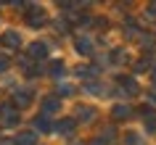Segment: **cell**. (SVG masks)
Wrapping results in <instances>:
<instances>
[{"mask_svg":"<svg viewBox=\"0 0 156 145\" xmlns=\"http://www.w3.org/2000/svg\"><path fill=\"white\" fill-rule=\"evenodd\" d=\"M74 127H77V121L74 119H64L56 124V132H61V135H69V132H74Z\"/></svg>","mask_w":156,"mask_h":145,"instance_id":"obj_11","label":"cell"},{"mask_svg":"<svg viewBox=\"0 0 156 145\" xmlns=\"http://www.w3.org/2000/svg\"><path fill=\"white\" fill-rule=\"evenodd\" d=\"M74 119L82 121V124H87V121L95 119V108H90V105H80V108L74 111Z\"/></svg>","mask_w":156,"mask_h":145,"instance_id":"obj_2","label":"cell"},{"mask_svg":"<svg viewBox=\"0 0 156 145\" xmlns=\"http://www.w3.org/2000/svg\"><path fill=\"white\" fill-rule=\"evenodd\" d=\"M114 135H116V132H114V129H111V127H108L106 132H101V135L95 137V143H93V145H108V143H111V140H114Z\"/></svg>","mask_w":156,"mask_h":145,"instance_id":"obj_12","label":"cell"},{"mask_svg":"<svg viewBox=\"0 0 156 145\" xmlns=\"http://www.w3.org/2000/svg\"><path fill=\"white\" fill-rule=\"evenodd\" d=\"M74 48H77V53H82V56H90L95 45H93V40H90V37H77Z\"/></svg>","mask_w":156,"mask_h":145,"instance_id":"obj_4","label":"cell"},{"mask_svg":"<svg viewBox=\"0 0 156 145\" xmlns=\"http://www.w3.org/2000/svg\"><path fill=\"white\" fill-rule=\"evenodd\" d=\"M45 21H48L45 11L37 8V5H32V8H29V13H27V24H29V26H45Z\"/></svg>","mask_w":156,"mask_h":145,"instance_id":"obj_1","label":"cell"},{"mask_svg":"<svg viewBox=\"0 0 156 145\" xmlns=\"http://www.w3.org/2000/svg\"><path fill=\"white\" fill-rule=\"evenodd\" d=\"M146 124H148V132H156V116H148Z\"/></svg>","mask_w":156,"mask_h":145,"instance_id":"obj_18","label":"cell"},{"mask_svg":"<svg viewBox=\"0 0 156 145\" xmlns=\"http://www.w3.org/2000/svg\"><path fill=\"white\" fill-rule=\"evenodd\" d=\"M124 145H143V137L138 132H127L124 135Z\"/></svg>","mask_w":156,"mask_h":145,"instance_id":"obj_15","label":"cell"},{"mask_svg":"<svg viewBox=\"0 0 156 145\" xmlns=\"http://www.w3.org/2000/svg\"><path fill=\"white\" fill-rule=\"evenodd\" d=\"M111 58H114V64H124V61H127V53H124V50H114Z\"/></svg>","mask_w":156,"mask_h":145,"instance_id":"obj_17","label":"cell"},{"mask_svg":"<svg viewBox=\"0 0 156 145\" xmlns=\"http://www.w3.org/2000/svg\"><path fill=\"white\" fill-rule=\"evenodd\" d=\"M3 45H8V48H19V45H21V34L13 32V29H8V32L3 34Z\"/></svg>","mask_w":156,"mask_h":145,"instance_id":"obj_8","label":"cell"},{"mask_svg":"<svg viewBox=\"0 0 156 145\" xmlns=\"http://www.w3.org/2000/svg\"><path fill=\"white\" fill-rule=\"evenodd\" d=\"M58 108H61V103H58V98L48 95L45 100H42V116H45V113H56Z\"/></svg>","mask_w":156,"mask_h":145,"instance_id":"obj_9","label":"cell"},{"mask_svg":"<svg viewBox=\"0 0 156 145\" xmlns=\"http://www.w3.org/2000/svg\"><path fill=\"white\" fill-rule=\"evenodd\" d=\"M154 85H156V71H154Z\"/></svg>","mask_w":156,"mask_h":145,"instance_id":"obj_21","label":"cell"},{"mask_svg":"<svg viewBox=\"0 0 156 145\" xmlns=\"http://www.w3.org/2000/svg\"><path fill=\"white\" fill-rule=\"evenodd\" d=\"M32 90H16V92H13V100H16V105L19 108H24V105H29L32 103Z\"/></svg>","mask_w":156,"mask_h":145,"instance_id":"obj_6","label":"cell"},{"mask_svg":"<svg viewBox=\"0 0 156 145\" xmlns=\"http://www.w3.org/2000/svg\"><path fill=\"white\" fill-rule=\"evenodd\" d=\"M29 56H32V61L48 58V45H45V42H32V45H29Z\"/></svg>","mask_w":156,"mask_h":145,"instance_id":"obj_3","label":"cell"},{"mask_svg":"<svg viewBox=\"0 0 156 145\" xmlns=\"http://www.w3.org/2000/svg\"><path fill=\"white\" fill-rule=\"evenodd\" d=\"M116 82H119V87H122L127 95H138V82L132 79V77H119Z\"/></svg>","mask_w":156,"mask_h":145,"instance_id":"obj_5","label":"cell"},{"mask_svg":"<svg viewBox=\"0 0 156 145\" xmlns=\"http://www.w3.org/2000/svg\"><path fill=\"white\" fill-rule=\"evenodd\" d=\"M69 92H72L69 85H58V95H69Z\"/></svg>","mask_w":156,"mask_h":145,"instance_id":"obj_19","label":"cell"},{"mask_svg":"<svg viewBox=\"0 0 156 145\" xmlns=\"http://www.w3.org/2000/svg\"><path fill=\"white\" fill-rule=\"evenodd\" d=\"M34 127L40 129V132H50V121H48V116H37V119H34Z\"/></svg>","mask_w":156,"mask_h":145,"instance_id":"obj_14","label":"cell"},{"mask_svg":"<svg viewBox=\"0 0 156 145\" xmlns=\"http://www.w3.org/2000/svg\"><path fill=\"white\" fill-rule=\"evenodd\" d=\"M13 145H37V135L34 132H19Z\"/></svg>","mask_w":156,"mask_h":145,"instance_id":"obj_7","label":"cell"},{"mask_svg":"<svg viewBox=\"0 0 156 145\" xmlns=\"http://www.w3.org/2000/svg\"><path fill=\"white\" fill-rule=\"evenodd\" d=\"M130 116H132V108H130V105H127V103H116L114 105V119H130Z\"/></svg>","mask_w":156,"mask_h":145,"instance_id":"obj_10","label":"cell"},{"mask_svg":"<svg viewBox=\"0 0 156 145\" xmlns=\"http://www.w3.org/2000/svg\"><path fill=\"white\" fill-rule=\"evenodd\" d=\"M0 113L5 116V121H8V124H16V121H19V113L13 111V108H8V105H5V108H0Z\"/></svg>","mask_w":156,"mask_h":145,"instance_id":"obj_13","label":"cell"},{"mask_svg":"<svg viewBox=\"0 0 156 145\" xmlns=\"http://www.w3.org/2000/svg\"><path fill=\"white\" fill-rule=\"evenodd\" d=\"M50 74H53V77H61V74H64V64H61V61H53V64H50Z\"/></svg>","mask_w":156,"mask_h":145,"instance_id":"obj_16","label":"cell"},{"mask_svg":"<svg viewBox=\"0 0 156 145\" xmlns=\"http://www.w3.org/2000/svg\"><path fill=\"white\" fill-rule=\"evenodd\" d=\"M5 66H8V61H5V58L0 56V71H5Z\"/></svg>","mask_w":156,"mask_h":145,"instance_id":"obj_20","label":"cell"}]
</instances>
